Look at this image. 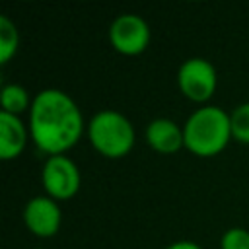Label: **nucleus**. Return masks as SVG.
Returning <instances> with one entry per match:
<instances>
[{
	"mask_svg": "<svg viewBox=\"0 0 249 249\" xmlns=\"http://www.w3.org/2000/svg\"><path fill=\"white\" fill-rule=\"evenodd\" d=\"M29 132L39 150L64 156L84 132V117L76 101L62 89L47 88L31 99Z\"/></svg>",
	"mask_w": 249,
	"mask_h": 249,
	"instance_id": "1",
	"label": "nucleus"
},
{
	"mask_svg": "<svg viewBox=\"0 0 249 249\" xmlns=\"http://www.w3.org/2000/svg\"><path fill=\"white\" fill-rule=\"evenodd\" d=\"M185 148L200 158L218 156L231 140L230 113L216 105L196 109L183 124Z\"/></svg>",
	"mask_w": 249,
	"mask_h": 249,
	"instance_id": "2",
	"label": "nucleus"
},
{
	"mask_svg": "<svg viewBox=\"0 0 249 249\" xmlns=\"http://www.w3.org/2000/svg\"><path fill=\"white\" fill-rule=\"evenodd\" d=\"M134 136L132 123L115 109H103L88 123V138L91 146L109 160L124 158L134 146Z\"/></svg>",
	"mask_w": 249,
	"mask_h": 249,
	"instance_id": "3",
	"label": "nucleus"
},
{
	"mask_svg": "<svg viewBox=\"0 0 249 249\" xmlns=\"http://www.w3.org/2000/svg\"><path fill=\"white\" fill-rule=\"evenodd\" d=\"M177 86L187 99L195 103H204L216 91V86H218L216 68L206 58H200V56L187 58L179 66Z\"/></svg>",
	"mask_w": 249,
	"mask_h": 249,
	"instance_id": "4",
	"label": "nucleus"
},
{
	"mask_svg": "<svg viewBox=\"0 0 249 249\" xmlns=\"http://www.w3.org/2000/svg\"><path fill=\"white\" fill-rule=\"evenodd\" d=\"M45 195L58 200H68L80 191L82 175L78 165L68 156H49L41 169Z\"/></svg>",
	"mask_w": 249,
	"mask_h": 249,
	"instance_id": "5",
	"label": "nucleus"
},
{
	"mask_svg": "<svg viewBox=\"0 0 249 249\" xmlns=\"http://www.w3.org/2000/svg\"><path fill=\"white\" fill-rule=\"evenodd\" d=\"M109 41L121 54L134 56L146 51L150 43V27L136 14H123L113 19L109 27Z\"/></svg>",
	"mask_w": 249,
	"mask_h": 249,
	"instance_id": "6",
	"label": "nucleus"
},
{
	"mask_svg": "<svg viewBox=\"0 0 249 249\" xmlns=\"http://www.w3.org/2000/svg\"><path fill=\"white\" fill-rule=\"evenodd\" d=\"M23 224L37 237H53L62 224V210L47 195L33 196L23 208Z\"/></svg>",
	"mask_w": 249,
	"mask_h": 249,
	"instance_id": "7",
	"label": "nucleus"
},
{
	"mask_svg": "<svg viewBox=\"0 0 249 249\" xmlns=\"http://www.w3.org/2000/svg\"><path fill=\"white\" fill-rule=\"evenodd\" d=\"M146 142L158 154H175L185 148L183 126L165 117L154 119L146 126Z\"/></svg>",
	"mask_w": 249,
	"mask_h": 249,
	"instance_id": "8",
	"label": "nucleus"
},
{
	"mask_svg": "<svg viewBox=\"0 0 249 249\" xmlns=\"http://www.w3.org/2000/svg\"><path fill=\"white\" fill-rule=\"evenodd\" d=\"M27 144V128L19 117L0 111V158L16 160Z\"/></svg>",
	"mask_w": 249,
	"mask_h": 249,
	"instance_id": "9",
	"label": "nucleus"
},
{
	"mask_svg": "<svg viewBox=\"0 0 249 249\" xmlns=\"http://www.w3.org/2000/svg\"><path fill=\"white\" fill-rule=\"evenodd\" d=\"M0 101H2V111L4 113H10V115H16V117H19V113L31 109L29 93L19 84H6L2 88Z\"/></svg>",
	"mask_w": 249,
	"mask_h": 249,
	"instance_id": "10",
	"label": "nucleus"
},
{
	"mask_svg": "<svg viewBox=\"0 0 249 249\" xmlns=\"http://www.w3.org/2000/svg\"><path fill=\"white\" fill-rule=\"evenodd\" d=\"M19 35L16 23L8 16H0V64H6L18 51Z\"/></svg>",
	"mask_w": 249,
	"mask_h": 249,
	"instance_id": "11",
	"label": "nucleus"
},
{
	"mask_svg": "<svg viewBox=\"0 0 249 249\" xmlns=\"http://www.w3.org/2000/svg\"><path fill=\"white\" fill-rule=\"evenodd\" d=\"M230 124H231V138L239 144H249V101L237 105L230 113Z\"/></svg>",
	"mask_w": 249,
	"mask_h": 249,
	"instance_id": "12",
	"label": "nucleus"
},
{
	"mask_svg": "<svg viewBox=\"0 0 249 249\" xmlns=\"http://www.w3.org/2000/svg\"><path fill=\"white\" fill-rule=\"evenodd\" d=\"M222 249H249V230L245 228H230L224 231L220 239Z\"/></svg>",
	"mask_w": 249,
	"mask_h": 249,
	"instance_id": "13",
	"label": "nucleus"
},
{
	"mask_svg": "<svg viewBox=\"0 0 249 249\" xmlns=\"http://www.w3.org/2000/svg\"><path fill=\"white\" fill-rule=\"evenodd\" d=\"M165 249H202L198 243H195V241H175V243H171V245H167Z\"/></svg>",
	"mask_w": 249,
	"mask_h": 249,
	"instance_id": "14",
	"label": "nucleus"
}]
</instances>
